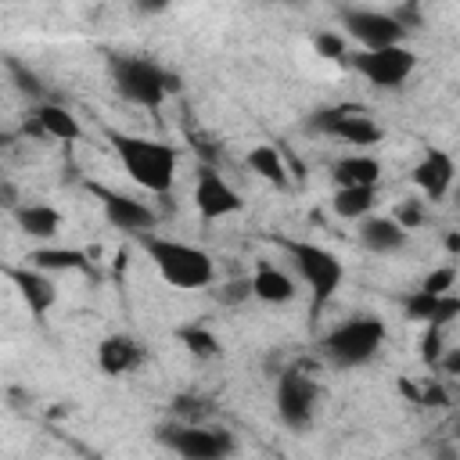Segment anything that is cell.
<instances>
[{
  "mask_svg": "<svg viewBox=\"0 0 460 460\" xmlns=\"http://www.w3.org/2000/svg\"><path fill=\"white\" fill-rule=\"evenodd\" d=\"M104 140L108 147L119 155L126 176L144 187L147 194H169L172 190V180H176V162H180V151L165 140H151V137H137V133H126V129H104Z\"/></svg>",
  "mask_w": 460,
  "mask_h": 460,
  "instance_id": "6da1fadb",
  "label": "cell"
},
{
  "mask_svg": "<svg viewBox=\"0 0 460 460\" xmlns=\"http://www.w3.org/2000/svg\"><path fill=\"white\" fill-rule=\"evenodd\" d=\"M137 244L144 248V255L151 259V266L158 270V277L169 288L198 291V288H208L216 280V262L198 244H187V241H176V237H162L155 230L137 234Z\"/></svg>",
  "mask_w": 460,
  "mask_h": 460,
  "instance_id": "7a4b0ae2",
  "label": "cell"
},
{
  "mask_svg": "<svg viewBox=\"0 0 460 460\" xmlns=\"http://www.w3.org/2000/svg\"><path fill=\"white\" fill-rule=\"evenodd\" d=\"M280 248L288 252L291 266L305 280V288H309V313L316 320L327 309V302L338 295V288L345 280V262L331 248L313 244V241H288V237H280Z\"/></svg>",
  "mask_w": 460,
  "mask_h": 460,
  "instance_id": "3957f363",
  "label": "cell"
},
{
  "mask_svg": "<svg viewBox=\"0 0 460 460\" xmlns=\"http://www.w3.org/2000/svg\"><path fill=\"white\" fill-rule=\"evenodd\" d=\"M108 72H111L119 97H126L129 104H140V108H158L169 93L180 90V79L172 72H165L158 61L140 58V54H115L108 61Z\"/></svg>",
  "mask_w": 460,
  "mask_h": 460,
  "instance_id": "277c9868",
  "label": "cell"
},
{
  "mask_svg": "<svg viewBox=\"0 0 460 460\" xmlns=\"http://www.w3.org/2000/svg\"><path fill=\"white\" fill-rule=\"evenodd\" d=\"M385 345V323L377 316H352L345 323H338L334 331L323 334L320 341V352L331 367L338 370H352V367H363L377 356V349Z\"/></svg>",
  "mask_w": 460,
  "mask_h": 460,
  "instance_id": "5b68a950",
  "label": "cell"
},
{
  "mask_svg": "<svg viewBox=\"0 0 460 460\" xmlns=\"http://www.w3.org/2000/svg\"><path fill=\"white\" fill-rule=\"evenodd\" d=\"M155 438L169 449V453H176V456H183V460H223V456H230L237 446H234V438H230V431H223V428H212L208 420H201V424H194V420H169V424H162L158 431H155Z\"/></svg>",
  "mask_w": 460,
  "mask_h": 460,
  "instance_id": "8992f818",
  "label": "cell"
},
{
  "mask_svg": "<svg viewBox=\"0 0 460 460\" xmlns=\"http://www.w3.org/2000/svg\"><path fill=\"white\" fill-rule=\"evenodd\" d=\"M356 75H363L367 83L381 86V90H395L402 86L413 68H417V54L402 43H388V47H359V50H349L341 58Z\"/></svg>",
  "mask_w": 460,
  "mask_h": 460,
  "instance_id": "52a82bcc",
  "label": "cell"
},
{
  "mask_svg": "<svg viewBox=\"0 0 460 460\" xmlns=\"http://www.w3.org/2000/svg\"><path fill=\"white\" fill-rule=\"evenodd\" d=\"M305 129L313 133H323V137H334V140H345L352 147H370V144H381L385 129L356 104H331V108H320L309 115Z\"/></svg>",
  "mask_w": 460,
  "mask_h": 460,
  "instance_id": "ba28073f",
  "label": "cell"
},
{
  "mask_svg": "<svg viewBox=\"0 0 460 460\" xmlns=\"http://www.w3.org/2000/svg\"><path fill=\"white\" fill-rule=\"evenodd\" d=\"M316 381L298 370V367H288L280 377H277V417L280 424H288L291 431H305L316 417Z\"/></svg>",
  "mask_w": 460,
  "mask_h": 460,
  "instance_id": "9c48e42d",
  "label": "cell"
},
{
  "mask_svg": "<svg viewBox=\"0 0 460 460\" xmlns=\"http://www.w3.org/2000/svg\"><path fill=\"white\" fill-rule=\"evenodd\" d=\"M341 29L359 47H388L402 43V25L392 18V11H370V7H349L341 11Z\"/></svg>",
  "mask_w": 460,
  "mask_h": 460,
  "instance_id": "30bf717a",
  "label": "cell"
},
{
  "mask_svg": "<svg viewBox=\"0 0 460 460\" xmlns=\"http://www.w3.org/2000/svg\"><path fill=\"white\" fill-rule=\"evenodd\" d=\"M90 190L101 198L104 219H108L115 230H122V234H129V237H137V234H144V230H155L158 212H155L147 201H137V198L119 194V190H108V187H101V183H90Z\"/></svg>",
  "mask_w": 460,
  "mask_h": 460,
  "instance_id": "8fae6325",
  "label": "cell"
},
{
  "mask_svg": "<svg viewBox=\"0 0 460 460\" xmlns=\"http://www.w3.org/2000/svg\"><path fill=\"white\" fill-rule=\"evenodd\" d=\"M194 208L201 212V219H223L244 208L241 194L223 180V172L216 165H198V180H194Z\"/></svg>",
  "mask_w": 460,
  "mask_h": 460,
  "instance_id": "7c38bea8",
  "label": "cell"
},
{
  "mask_svg": "<svg viewBox=\"0 0 460 460\" xmlns=\"http://www.w3.org/2000/svg\"><path fill=\"white\" fill-rule=\"evenodd\" d=\"M4 277L14 284V291L22 295V302L29 305V313L36 316V320H43L50 309H54V302H58V288H54V280H50V273H43V270H36V266H4Z\"/></svg>",
  "mask_w": 460,
  "mask_h": 460,
  "instance_id": "4fadbf2b",
  "label": "cell"
},
{
  "mask_svg": "<svg viewBox=\"0 0 460 460\" xmlns=\"http://www.w3.org/2000/svg\"><path fill=\"white\" fill-rule=\"evenodd\" d=\"M453 176H456V162L442 147H428L420 155V162L413 165V187L428 201H442L449 194V187H453Z\"/></svg>",
  "mask_w": 460,
  "mask_h": 460,
  "instance_id": "5bb4252c",
  "label": "cell"
},
{
  "mask_svg": "<svg viewBox=\"0 0 460 460\" xmlns=\"http://www.w3.org/2000/svg\"><path fill=\"white\" fill-rule=\"evenodd\" d=\"M140 363H144V345L129 334H108L97 345V367L108 377H122V374L137 370Z\"/></svg>",
  "mask_w": 460,
  "mask_h": 460,
  "instance_id": "9a60e30c",
  "label": "cell"
},
{
  "mask_svg": "<svg viewBox=\"0 0 460 460\" xmlns=\"http://www.w3.org/2000/svg\"><path fill=\"white\" fill-rule=\"evenodd\" d=\"M410 230L395 223V216H363L359 219V244L377 255H392L406 244Z\"/></svg>",
  "mask_w": 460,
  "mask_h": 460,
  "instance_id": "2e32d148",
  "label": "cell"
},
{
  "mask_svg": "<svg viewBox=\"0 0 460 460\" xmlns=\"http://www.w3.org/2000/svg\"><path fill=\"white\" fill-rule=\"evenodd\" d=\"M14 223L32 241H54L58 230H61V212L47 201H18L14 205Z\"/></svg>",
  "mask_w": 460,
  "mask_h": 460,
  "instance_id": "e0dca14e",
  "label": "cell"
},
{
  "mask_svg": "<svg viewBox=\"0 0 460 460\" xmlns=\"http://www.w3.org/2000/svg\"><path fill=\"white\" fill-rule=\"evenodd\" d=\"M25 262L36 266V270H43V273H93L86 252H79V248H61V244H43V248L29 252Z\"/></svg>",
  "mask_w": 460,
  "mask_h": 460,
  "instance_id": "ac0fdd59",
  "label": "cell"
},
{
  "mask_svg": "<svg viewBox=\"0 0 460 460\" xmlns=\"http://www.w3.org/2000/svg\"><path fill=\"white\" fill-rule=\"evenodd\" d=\"M248 284H252V298H259V302H266V305H284V302H291L295 298V277L291 273H284V270H277V266H259L252 277H248Z\"/></svg>",
  "mask_w": 460,
  "mask_h": 460,
  "instance_id": "d6986e66",
  "label": "cell"
},
{
  "mask_svg": "<svg viewBox=\"0 0 460 460\" xmlns=\"http://www.w3.org/2000/svg\"><path fill=\"white\" fill-rule=\"evenodd\" d=\"M334 187H377L381 180V162L374 155H345L331 165Z\"/></svg>",
  "mask_w": 460,
  "mask_h": 460,
  "instance_id": "ffe728a7",
  "label": "cell"
},
{
  "mask_svg": "<svg viewBox=\"0 0 460 460\" xmlns=\"http://www.w3.org/2000/svg\"><path fill=\"white\" fill-rule=\"evenodd\" d=\"M32 119H36L40 133L50 137V140H79V133H83L79 122H75V115H72L68 108L54 104V101H43V104L32 111Z\"/></svg>",
  "mask_w": 460,
  "mask_h": 460,
  "instance_id": "44dd1931",
  "label": "cell"
},
{
  "mask_svg": "<svg viewBox=\"0 0 460 460\" xmlns=\"http://www.w3.org/2000/svg\"><path fill=\"white\" fill-rule=\"evenodd\" d=\"M374 205H377V187H334L331 198V208L341 219H363L374 212Z\"/></svg>",
  "mask_w": 460,
  "mask_h": 460,
  "instance_id": "7402d4cb",
  "label": "cell"
},
{
  "mask_svg": "<svg viewBox=\"0 0 460 460\" xmlns=\"http://www.w3.org/2000/svg\"><path fill=\"white\" fill-rule=\"evenodd\" d=\"M248 169L252 172H259L266 183H273V187H288V169H284V158H280V151L273 147V144H255L252 151H248Z\"/></svg>",
  "mask_w": 460,
  "mask_h": 460,
  "instance_id": "603a6c76",
  "label": "cell"
},
{
  "mask_svg": "<svg viewBox=\"0 0 460 460\" xmlns=\"http://www.w3.org/2000/svg\"><path fill=\"white\" fill-rule=\"evenodd\" d=\"M176 341H180L194 359H216V356L223 352L219 338H216L208 327H201V323H187V327H180V331H176Z\"/></svg>",
  "mask_w": 460,
  "mask_h": 460,
  "instance_id": "cb8c5ba5",
  "label": "cell"
},
{
  "mask_svg": "<svg viewBox=\"0 0 460 460\" xmlns=\"http://www.w3.org/2000/svg\"><path fill=\"white\" fill-rule=\"evenodd\" d=\"M7 72H11V79H14V86H18V93H25V97H32V101H40L43 93H47V86H43V79L25 65V61H18V58H7Z\"/></svg>",
  "mask_w": 460,
  "mask_h": 460,
  "instance_id": "d4e9b609",
  "label": "cell"
},
{
  "mask_svg": "<svg viewBox=\"0 0 460 460\" xmlns=\"http://www.w3.org/2000/svg\"><path fill=\"white\" fill-rule=\"evenodd\" d=\"M212 399H205V395H176L172 399V417L176 420H194V424H201V420H208L212 417Z\"/></svg>",
  "mask_w": 460,
  "mask_h": 460,
  "instance_id": "484cf974",
  "label": "cell"
},
{
  "mask_svg": "<svg viewBox=\"0 0 460 460\" xmlns=\"http://www.w3.org/2000/svg\"><path fill=\"white\" fill-rule=\"evenodd\" d=\"M435 302H438V295H431V291L417 288V291H410V295L402 298V309H406V316H410V320L428 323V320H431V313H435Z\"/></svg>",
  "mask_w": 460,
  "mask_h": 460,
  "instance_id": "4316f807",
  "label": "cell"
},
{
  "mask_svg": "<svg viewBox=\"0 0 460 460\" xmlns=\"http://www.w3.org/2000/svg\"><path fill=\"white\" fill-rule=\"evenodd\" d=\"M313 47H316V54H320V58H327V61H341V58L349 54L345 36H341V32H334V29L316 32V36H313Z\"/></svg>",
  "mask_w": 460,
  "mask_h": 460,
  "instance_id": "83f0119b",
  "label": "cell"
},
{
  "mask_svg": "<svg viewBox=\"0 0 460 460\" xmlns=\"http://www.w3.org/2000/svg\"><path fill=\"white\" fill-rule=\"evenodd\" d=\"M453 284H456V266H438L420 280V288L431 295H446V291H453Z\"/></svg>",
  "mask_w": 460,
  "mask_h": 460,
  "instance_id": "f1b7e54d",
  "label": "cell"
},
{
  "mask_svg": "<svg viewBox=\"0 0 460 460\" xmlns=\"http://www.w3.org/2000/svg\"><path fill=\"white\" fill-rule=\"evenodd\" d=\"M442 327H435V323H428V331H424V338H420V359H424V367H438V356H442Z\"/></svg>",
  "mask_w": 460,
  "mask_h": 460,
  "instance_id": "f546056e",
  "label": "cell"
},
{
  "mask_svg": "<svg viewBox=\"0 0 460 460\" xmlns=\"http://www.w3.org/2000/svg\"><path fill=\"white\" fill-rule=\"evenodd\" d=\"M216 298H219L223 305H237V302L252 298V284H248V280H230V284H223V288L216 291Z\"/></svg>",
  "mask_w": 460,
  "mask_h": 460,
  "instance_id": "4dcf8cb0",
  "label": "cell"
},
{
  "mask_svg": "<svg viewBox=\"0 0 460 460\" xmlns=\"http://www.w3.org/2000/svg\"><path fill=\"white\" fill-rule=\"evenodd\" d=\"M395 223H399V226H406V230H413V226H420V223H424V208H420L417 201H402V205L395 208Z\"/></svg>",
  "mask_w": 460,
  "mask_h": 460,
  "instance_id": "1f68e13d",
  "label": "cell"
},
{
  "mask_svg": "<svg viewBox=\"0 0 460 460\" xmlns=\"http://www.w3.org/2000/svg\"><path fill=\"white\" fill-rule=\"evenodd\" d=\"M18 201H22V198H18V187H14L11 180H0V208H11V212H14Z\"/></svg>",
  "mask_w": 460,
  "mask_h": 460,
  "instance_id": "d6a6232c",
  "label": "cell"
},
{
  "mask_svg": "<svg viewBox=\"0 0 460 460\" xmlns=\"http://www.w3.org/2000/svg\"><path fill=\"white\" fill-rule=\"evenodd\" d=\"M176 0H137V11L140 14H162V11H169Z\"/></svg>",
  "mask_w": 460,
  "mask_h": 460,
  "instance_id": "836d02e7",
  "label": "cell"
},
{
  "mask_svg": "<svg viewBox=\"0 0 460 460\" xmlns=\"http://www.w3.org/2000/svg\"><path fill=\"white\" fill-rule=\"evenodd\" d=\"M417 402H424V406H446V392L438 385H431L424 395H417Z\"/></svg>",
  "mask_w": 460,
  "mask_h": 460,
  "instance_id": "e575fe53",
  "label": "cell"
},
{
  "mask_svg": "<svg viewBox=\"0 0 460 460\" xmlns=\"http://www.w3.org/2000/svg\"><path fill=\"white\" fill-rule=\"evenodd\" d=\"M446 248H449V252H456V248H460V237H456V234H449V237H446Z\"/></svg>",
  "mask_w": 460,
  "mask_h": 460,
  "instance_id": "d590c367",
  "label": "cell"
},
{
  "mask_svg": "<svg viewBox=\"0 0 460 460\" xmlns=\"http://www.w3.org/2000/svg\"><path fill=\"white\" fill-rule=\"evenodd\" d=\"M410 4H424V0H410Z\"/></svg>",
  "mask_w": 460,
  "mask_h": 460,
  "instance_id": "8d00e7d4",
  "label": "cell"
}]
</instances>
